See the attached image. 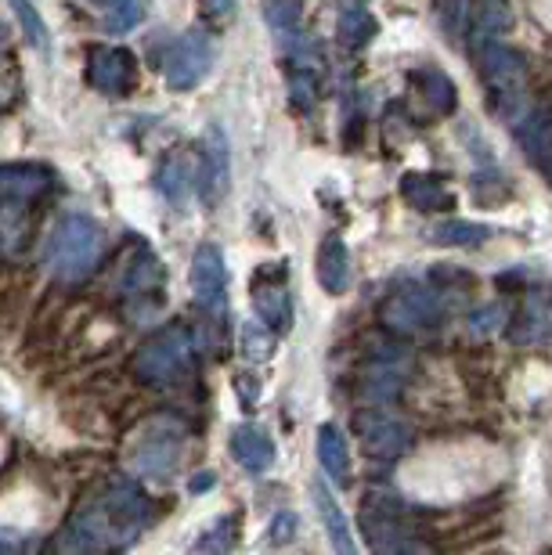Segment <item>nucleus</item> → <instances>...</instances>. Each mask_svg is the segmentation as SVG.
I'll return each instance as SVG.
<instances>
[{
  "instance_id": "4468645a",
  "label": "nucleus",
  "mask_w": 552,
  "mask_h": 555,
  "mask_svg": "<svg viewBox=\"0 0 552 555\" xmlns=\"http://www.w3.org/2000/svg\"><path fill=\"white\" fill-rule=\"evenodd\" d=\"M383 314L401 328H423V325H437L440 307H437V299H429V293H423V288L401 285L390 299H386Z\"/></svg>"
},
{
  "instance_id": "7ed1b4c3",
  "label": "nucleus",
  "mask_w": 552,
  "mask_h": 555,
  "mask_svg": "<svg viewBox=\"0 0 552 555\" xmlns=\"http://www.w3.org/2000/svg\"><path fill=\"white\" fill-rule=\"evenodd\" d=\"M192 339L184 328H167L138 350L134 372L149 386H178L192 372Z\"/></svg>"
},
{
  "instance_id": "39448f33",
  "label": "nucleus",
  "mask_w": 552,
  "mask_h": 555,
  "mask_svg": "<svg viewBox=\"0 0 552 555\" xmlns=\"http://www.w3.org/2000/svg\"><path fill=\"white\" fill-rule=\"evenodd\" d=\"M480 80L488 83V108L495 116H510L516 91L524 80V59L505 43H484L480 51Z\"/></svg>"
},
{
  "instance_id": "1a4fd4ad",
  "label": "nucleus",
  "mask_w": 552,
  "mask_h": 555,
  "mask_svg": "<svg viewBox=\"0 0 552 555\" xmlns=\"http://www.w3.org/2000/svg\"><path fill=\"white\" fill-rule=\"evenodd\" d=\"M192 288H195V304L203 307L209 318H220L228 310V268H224V253L217 246L195 249Z\"/></svg>"
},
{
  "instance_id": "5701e85b",
  "label": "nucleus",
  "mask_w": 552,
  "mask_h": 555,
  "mask_svg": "<svg viewBox=\"0 0 552 555\" xmlns=\"http://www.w3.org/2000/svg\"><path fill=\"white\" fill-rule=\"evenodd\" d=\"M11 8H15V18L22 26V37H26L33 48H43L48 43V26H43L40 11L33 8V0H11Z\"/></svg>"
},
{
  "instance_id": "f3484780",
  "label": "nucleus",
  "mask_w": 552,
  "mask_h": 555,
  "mask_svg": "<svg viewBox=\"0 0 552 555\" xmlns=\"http://www.w3.org/2000/svg\"><path fill=\"white\" fill-rule=\"evenodd\" d=\"M318 462H322V469L333 476L336 483L350 480V451H347L344 433H339V426H333V422L318 426Z\"/></svg>"
},
{
  "instance_id": "6e6552de",
  "label": "nucleus",
  "mask_w": 552,
  "mask_h": 555,
  "mask_svg": "<svg viewBox=\"0 0 552 555\" xmlns=\"http://www.w3.org/2000/svg\"><path fill=\"white\" fill-rule=\"evenodd\" d=\"M87 83L108 98H124L138 83V62L127 48H91L87 54Z\"/></svg>"
},
{
  "instance_id": "f8f14e48",
  "label": "nucleus",
  "mask_w": 552,
  "mask_h": 555,
  "mask_svg": "<svg viewBox=\"0 0 552 555\" xmlns=\"http://www.w3.org/2000/svg\"><path fill=\"white\" fill-rule=\"evenodd\" d=\"M358 437L365 443V454H375V459H397L412 448V429L383 412L358 415Z\"/></svg>"
},
{
  "instance_id": "c85d7f7f",
  "label": "nucleus",
  "mask_w": 552,
  "mask_h": 555,
  "mask_svg": "<svg viewBox=\"0 0 552 555\" xmlns=\"http://www.w3.org/2000/svg\"><path fill=\"white\" fill-rule=\"evenodd\" d=\"M499 321H502V307L491 304L488 310H477V314H473V332H477V336H480V332L488 336V332L499 325Z\"/></svg>"
},
{
  "instance_id": "9d476101",
  "label": "nucleus",
  "mask_w": 552,
  "mask_h": 555,
  "mask_svg": "<svg viewBox=\"0 0 552 555\" xmlns=\"http://www.w3.org/2000/svg\"><path fill=\"white\" fill-rule=\"evenodd\" d=\"M228 177H231V155H228V138L217 124H209L198 138V195L203 203L214 206L220 195L228 192Z\"/></svg>"
},
{
  "instance_id": "cd10ccee",
  "label": "nucleus",
  "mask_w": 552,
  "mask_h": 555,
  "mask_svg": "<svg viewBox=\"0 0 552 555\" xmlns=\"http://www.w3.org/2000/svg\"><path fill=\"white\" fill-rule=\"evenodd\" d=\"M293 538H296V516L293 513L274 516V524H271V541H274V545H285V541H293Z\"/></svg>"
},
{
  "instance_id": "2eb2a0df",
  "label": "nucleus",
  "mask_w": 552,
  "mask_h": 555,
  "mask_svg": "<svg viewBox=\"0 0 552 555\" xmlns=\"http://www.w3.org/2000/svg\"><path fill=\"white\" fill-rule=\"evenodd\" d=\"M231 454L246 473H268L274 465V443L253 422H242V426L231 429Z\"/></svg>"
},
{
  "instance_id": "6ab92c4d",
  "label": "nucleus",
  "mask_w": 552,
  "mask_h": 555,
  "mask_svg": "<svg viewBox=\"0 0 552 555\" xmlns=\"http://www.w3.org/2000/svg\"><path fill=\"white\" fill-rule=\"evenodd\" d=\"M314 502H318V513H322V524L329 530V541H333V548L339 552H355V538H350V527H347V516L339 513V502L333 498V491L318 480L314 483Z\"/></svg>"
},
{
  "instance_id": "aec40b11",
  "label": "nucleus",
  "mask_w": 552,
  "mask_h": 555,
  "mask_svg": "<svg viewBox=\"0 0 552 555\" xmlns=\"http://www.w3.org/2000/svg\"><path fill=\"white\" fill-rule=\"evenodd\" d=\"M412 80H415V83H423L426 102L434 105L440 116L455 113L459 94H455V83H451L445 73H437V69H419V73H412Z\"/></svg>"
},
{
  "instance_id": "ddd939ff",
  "label": "nucleus",
  "mask_w": 552,
  "mask_h": 555,
  "mask_svg": "<svg viewBox=\"0 0 552 555\" xmlns=\"http://www.w3.org/2000/svg\"><path fill=\"white\" fill-rule=\"evenodd\" d=\"M516 141L535 170L552 184V108H535L524 124H516Z\"/></svg>"
},
{
  "instance_id": "4be33fe9",
  "label": "nucleus",
  "mask_w": 552,
  "mask_h": 555,
  "mask_svg": "<svg viewBox=\"0 0 552 555\" xmlns=\"http://www.w3.org/2000/svg\"><path fill=\"white\" fill-rule=\"evenodd\" d=\"M375 33H380V26H375V18L365 8H347L344 15H339V40H344L347 48H365Z\"/></svg>"
},
{
  "instance_id": "20e7f679",
  "label": "nucleus",
  "mask_w": 552,
  "mask_h": 555,
  "mask_svg": "<svg viewBox=\"0 0 552 555\" xmlns=\"http://www.w3.org/2000/svg\"><path fill=\"white\" fill-rule=\"evenodd\" d=\"M181 440L184 433L174 422H149L141 429V437L130 451V465H134L138 476H149V480H170V473L178 469L181 462Z\"/></svg>"
},
{
  "instance_id": "b1692460",
  "label": "nucleus",
  "mask_w": 552,
  "mask_h": 555,
  "mask_svg": "<svg viewBox=\"0 0 552 555\" xmlns=\"http://www.w3.org/2000/svg\"><path fill=\"white\" fill-rule=\"evenodd\" d=\"M300 15H304V0H264V18H268V26L279 33L296 29Z\"/></svg>"
},
{
  "instance_id": "9b49d317",
  "label": "nucleus",
  "mask_w": 552,
  "mask_h": 555,
  "mask_svg": "<svg viewBox=\"0 0 552 555\" xmlns=\"http://www.w3.org/2000/svg\"><path fill=\"white\" fill-rule=\"evenodd\" d=\"M51 188V170L37 163H8L0 166V206L29 209Z\"/></svg>"
},
{
  "instance_id": "a878e982",
  "label": "nucleus",
  "mask_w": 552,
  "mask_h": 555,
  "mask_svg": "<svg viewBox=\"0 0 552 555\" xmlns=\"http://www.w3.org/2000/svg\"><path fill=\"white\" fill-rule=\"evenodd\" d=\"M242 347H246L249 358H271V347H274V332L264 325H246V332H242Z\"/></svg>"
},
{
  "instance_id": "f257e3e1",
  "label": "nucleus",
  "mask_w": 552,
  "mask_h": 555,
  "mask_svg": "<svg viewBox=\"0 0 552 555\" xmlns=\"http://www.w3.org/2000/svg\"><path fill=\"white\" fill-rule=\"evenodd\" d=\"M152 519V502L134 483L113 480L102 494H94L69 524H65L59 548L62 552H113L138 541L141 527Z\"/></svg>"
},
{
  "instance_id": "0eeeda50",
  "label": "nucleus",
  "mask_w": 552,
  "mask_h": 555,
  "mask_svg": "<svg viewBox=\"0 0 552 555\" xmlns=\"http://www.w3.org/2000/svg\"><path fill=\"white\" fill-rule=\"evenodd\" d=\"M253 293V310L257 321H264L274 336H290L293 328V304L285 293V263H264L249 285Z\"/></svg>"
},
{
  "instance_id": "bb28decb",
  "label": "nucleus",
  "mask_w": 552,
  "mask_h": 555,
  "mask_svg": "<svg viewBox=\"0 0 552 555\" xmlns=\"http://www.w3.org/2000/svg\"><path fill=\"white\" fill-rule=\"evenodd\" d=\"M159 188H163V192H167L170 198H178V203L184 198V192H188V181H184V173H181V166H178V163H170V166H167V173H163Z\"/></svg>"
},
{
  "instance_id": "393cba45",
  "label": "nucleus",
  "mask_w": 552,
  "mask_h": 555,
  "mask_svg": "<svg viewBox=\"0 0 552 555\" xmlns=\"http://www.w3.org/2000/svg\"><path fill=\"white\" fill-rule=\"evenodd\" d=\"M141 18H145V0H116V4L108 8L105 26L113 33H127V29H134Z\"/></svg>"
},
{
  "instance_id": "c756f323",
  "label": "nucleus",
  "mask_w": 552,
  "mask_h": 555,
  "mask_svg": "<svg viewBox=\"0 0 552 555\" xmlns=\"http://www.w3.org/2000/svg\"><path fill=\"white\" fill-rule=\"evenodd\" d=\"M203 4V11L209 18H217V22H228L231 15H235V0H198Z\"/></svg>"
},
{
  "instance_id": "f03ea898",
  "label": "nucleus",
  "mask_w": 552,
  "mask_h": 555,
  "mask_svg": "<svg viewBox=\"0 0 552 555\" xmlns=\"http://www.w3.org/2000/svg\"><path fill=\"white\" fill-rule=\"evenodd\" d=\"M105 235L91 217H65L48 238V271L62 282H80L102 260Z\"/></svg>"
},
{
  "instance_id": "423d86ee",
  "label": "nucleus",
  "mask_w": 552,
  "mask_h": 555,
  "mask_svg": "<svg viewBox=\"0 0 552 555\" xmlns=\"http://www.w3.org/2000/svg\"><path fill=\"white\" fill-rule=\"evenodd\" d=\"M209 69H214V43L198 29L181 33L170 43L167 59H163V76H167V87H174V91H192L206 80Z\"/></svg>"
},
{
  "instance_id": "a211bd4d",
  "label": "nucleus",
  "mask_w": 552,
  "mask_h": 555,
  "mask_svg": "<svg viewBox=\"0 0 552 555\" xmlns=\"http://www.w3.org/2000/svg\"><path fill=\"white\" fill-rule=\"evenodd\" d=\"M401 192H405L408 203H412L415 209H423V214H437V209H451V206H455V198H451L445 181H437V177L408 173L405 181H401Z\"/></svg>"
},
{
  "instance_id": "412c9836",
  "label": "nucleus",
  "mask_w": 552,
  "mask_h": 555,
  "mask_svg": "<svg viewBox=\"0 0 552 555\" xmlns=\"http://www.w3.org/2000/svg\"><path fill=\"white\" fill-rule=\"evenodd\" d=\"M437 246H462V249H477L488 242V228L480 224H466V220H448V224H437L434 235Z\"/></svg>"
},
{
  "instance_id": "dca6fc26",
  "label": "nucleus",
  "mask_w": 552,
  "mask_h": 555,
  "mask_svg": "<svg viewBox=\"0 0 552 555\" xmlns=\"http://www.w3.org/2000/svg\"><path fill=\"white\" fill-rule=\"evenodd\" d=\"M318 285L329 296L347 293L350 285V257H347V242L339 235H325L318 246Z\"/></svg>"
},
{
  "instance_id": "7c9ffc66",
  "label": "nucleus",
  "mask_w": 552,
  "mask_h": 555,
  "mask_svg": "<svg viewBox=\"0 0 552 555\" xmlns=\"http://www.w3.org/2000/svg\"><path fill=\"white\" fill-rule=\"evenodd\" d=\"M91 4H98V8H113L116 0H91Z\"/></svg>"
}]
</instances>
